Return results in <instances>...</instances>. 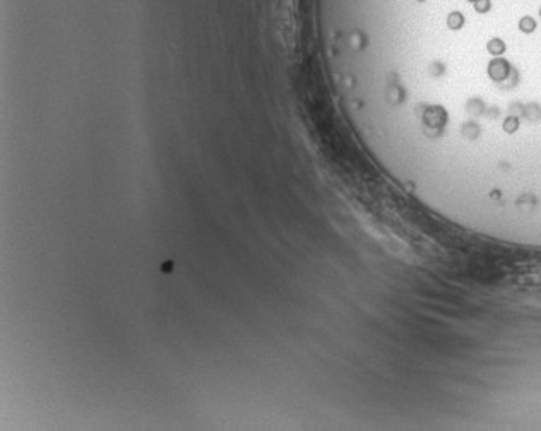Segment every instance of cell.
<instances>
[{
	"instance_id": "6da1fadb",
	"label": "cell",
	"mask_w": 541,
	"mask_h": 431,
	"mask_svg": "<svg viewBox=\"0 0 541 431\" xmlns=\"http://www.w3.org/2000/svg\"><path fill=\"white\" fill-rule=\"evenodd\" d=\"M507 147H509V146H507ZM505 152H507V151H505ZM504 156H505V154H504ZM502 161H504V159H502ZM500 166H502V165H500ZM499 170H500V168H499ZM497 175H499V173H497ZM495 180H497V177H495ZM494 183H495V182H494ZM492 188H494V187H492ZM490 192H492V190H490ZM488 197H490V195H488ZM486 202H488V199H486ZM485 205H486V204H485ZM483 212H485V209H483ZM481 218H483V214H481ZM479 223H481V219H479ZM478 228H479V224H478ZM476 231H478V230H476Z\"/></svg>"
}]
</instances>
